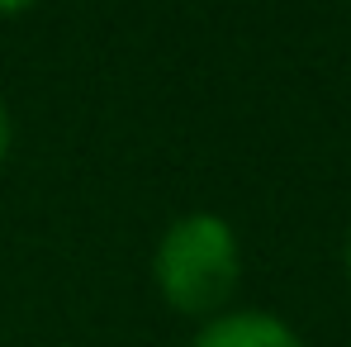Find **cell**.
Here are the masks:
<instances>
[{"label":"cell","instance_id":"obj_5","mask_svg":"<svg viewBox=\"0 0 351 347\" xmlns=\"http://www.w3.org/2000/svg\"><path fill=\"white\" fill-rule=\"evenodd\" d=\"M342 257H347V281H351V224H347V247H342Z\"/></svg>","mask_w":351,"mask_h":347},{"label":"cell","instance_id":"obj_3","mask_svg":"<svg viewBox=\"0 0 351 347\" xmlns=\"http://www.w3.org/2000/svg\"><path fill=\"white\" fill-rule=\"evenodd\" d=\"M10 148H14V115H10V105L0 100V167L10 162Z\"/></svg>","mask_w":351,"mask_h":347},{"label":"cell","instance_id":"obj_4","mask_svg":"<svg viewBox=\"0 0 351 347\" xmlns=\"http://www.w3.org/2000/svg\"><path fill=\"white\" fill-rule=\"evenodd\" d=\"M38 0H0V19H14V14H29Z\"/></svg>","mask_w":351,"mask_h":347},{"label":"cell","instance_id":"obj_1","mask_svg":"<svg viewBox=\"0 0 351 347\" xmlns=\"http://www.w3.org/2000/svg\"><path fill=\"white\" fill-rule=\"evenodd\" d=\"M152 281L162 300L185 319H214L233 309L242 286V243L219 210H185L157 238Z\"/></svg>","mask_w":351,"mask_h":347},{"label":"cell","instance_id":"obj_2","mask_svg":"<svg viewBox=\"0 0 351 347\" xmlns=\"http://www.w3.org/2000/svg\"><path fill=\"white\" fill-rule=\"evenodd\" d=\"M190 347H308V343L280 314H271V309H237L233 304V309L204 319Z\"/></svg>","mask_w":351,"mask_h":347}]
</instances>
